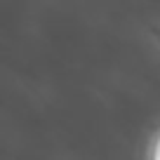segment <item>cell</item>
<instances>
[{"instance_id": "obj_1", "label": "cell", "mask_w": 160, "mask_h": 160, "mask_svg": "<svg viewBox=\"0 0 160 160\" xmlns=\"http://www.w3.org/2000/svg\"><path fill=\"white\" fill-rule=\"evenodd\" d=\"M153 160H160V137H158V141H155V146H153Z\"/></svg>"}]
</instances>
